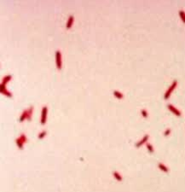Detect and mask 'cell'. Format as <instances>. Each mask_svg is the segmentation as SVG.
<instances>
[{
	"instance_id": "cell-1",
	"label": "cell",
	"mask_w": 185,
	"mask_h": 192,
	"mask_svg": "<svg viewBox=\"0 0 185 192\" xmlns=\"http://www.w3.org/2000/svg\"><path fill=\"white\" fill-rule=\"evenodd\" d=\"M33 112V106H32V107H30L28 109L24 110L23 113L21 114V115L20 119H19V121H20L21 123V122H23L25 120H27L28 121H30V120H32Z\"/></svg>"
},
{
	"instance_id": "cell-2",
	"label": "cell",
	"mask_w": 185,
	"mask_h": 192,
	"mask_svg": "<svg viewBox=\"0 0 185 192\" xmlns=\"http://www.w3.org/2000/svg\"><path fill=\"white\" fill-rule=\"evenodd\" d=\"M27 141V138L26 134H25V133H21L20 137H19L18 138H16L15 144H16L17 147H18L20 150H22L24 147V144H26Z\"/></svg>"
},
{
	"instance_id": "cell-3",
	"label": "cell",
	"mask_w": 185,
	"mask_h": 192,
	"mask_svg": "<svg viewBox=\"0 0 185 192\" xmlns=\"http://www.w3.org/2000/svg\"><path fill=\"white\" fill-rule=\"evenodd\" d=\"M177 85H178V81H177V80H174V81L172 82L171 85L167 89V91H165V95H164V98H165V100L169 99V97H170V96L171 95V93L173 92V91L175 90V88L177 87Z\"/></svg>"
},
{
	"instance_id": "cell-4",
	"label": "cell",
	"mask_w": 185,
	"mask_h": 192,
	"mask_svg": "<svg viewBox=\"0 0 185 192\" xmlns=\"http://www.w3.org/2000/svg\"><path fill=\"white\" fill-rule=\"evenodd\" d=\"M55 63H56L57 69L61 70L62 68V53L60 50L55 51Z\"/></svg>"
},
{
	"instance_id": "cell-5",
	"label": "cell",
	"mask_w": 185,
	"mask_h": 192,
	"mask_svg": "<svg viewBox=\"0 0 185 192\" xmlns=\"http://www.w3.org/2000/svg\"><path fill=\"white\" fill-rule=\"evenodd\" d=\"M47 114H48V107L47 106H44L42 108V113H41V125H44L47 120Z\"/></svg>"
},
{
	"instance_id": "cell-6",
	"label": "cell",
	"mask_w": 185,
	"mask_h": 192,
	"mask_svg": "<svg viewBox=\"0 0 185 192\" xmlns=\"http://www.w3.org/2000/svg\"><path fill=\"white\" fill-rule=\"evenodd\" d=\"M149 138V134H145L144 136L143 137V138H142L140 141H138V142L135 144L136 148H140V147H141V146H143V144H146L147 143H148Z\"/></svg>"
},
{
	"instance_id": "cell-7",
	"label": "cell",
	"mask_w": 185,
	"mask_h": 192,
	"mask_svg": "<svg viewBox=\"0 0 185 192\" xmlns=\"http://www.w3.org/2000/svg\"><path fill=\"white\" fill-rule=\"evenodd\" d=\"M167 109H168L169 110H170L171 112L172 113V114H174V115H176V116L180 117L182 115L181 111H180L179 109H177L176 107H174L173 105H171V104H168V105H167Z\"/></svg>"
},
{
	"instance_id": "cell-8",
	"label": "cell",
	"mask_w": 185,
	"mask_h": 192,
	"mask_svg": "<svg viewBox=\"0 0 185 192\" xmlns=\"http://www.w3.org/2000/svg\"><path fill=\"white\" fill-rule=\"evenodd\" d=\"M73 20H74V17H73V15H70V16L68 17V22H67V25H66L67 29H70V28H71V27L73 26Z\"/></svg>"
},
{
	"instance_id": "cell-9",
	"label": "cell",
	"mask_w": 185,
	"mask_h": 192,
	"mask_svg": "<svg viewBox=\"0 0 185 192\" xmlns=\"http://www.w3.org/2000/svg\"><path fill=\"white\" fill-rule=\"evenodd\" d=\"M158 167H159V170H161L162 172H169V168L167 167L165 164H163V163H159V164H158Z\"/></svg>"
},
{
	"instance_id": "cell-10",
	"label": "cell",
	"mask_w": 185,
	"mask_h": 192,
	"mask_svg": "<svg viewBox=\"0 0 185 192\" xmlns=\"http://www.w3.org/2000/svg\"><path fill=\"white\" fill-rule=\"evenodd\" d=\"M113 176H114V178L117 180V181H122V176L120 175V174L119 173V172H117V171H114V172H113Z\"/></svg>"
},
{
	"instance_id": "cell-11",
	"label": "cell",
	"mask_w": 185,
	"mask_h": 192,
	"mask_svg": "<svg viewBox=\"0 0 185 192\" xmlns=\"http://www.w3.org/2000/svg\"><path fill=\"white\" fill-rule=\"evenodd\" d=\"M113 94H114V96H115L116 98H118V99H123V98H124V95L121 92H119V91H114Z\"/></svg>"
},
{
	"instance_id": "cell-12",
	"label": "cell",
	"mask_w": 185,
	"mask_h": 192,
	"mask_svg": "<svg viewBox=\"0 0 185 192\" xmlns=\"http://www.w3.org/2000/svg\"><path fill=\"white\" fill-rule=\"evenodd\" d=\"M146 147H147V150H148V151H149V153L153 154L154 152V147H153V145L151 144H149V143H147Z\"/></svg>"
},
{
	"instance_id": "cell-13",
	"label": "cell",
	"mask_w": 185,
	"mask_h": 192,
	"mask_svg": "<svg viewBox=\"0 0 185 192\" xmlns=\"http://www.w3.org/2000/svg\"><path fill=\"white\" fill-rule=\"evenodd\" d=\"M179 15L181 20L183 21V23H185V11L184 10H179Z\"/></svg>"
},
{
	"instance_id": "cell-14",
	"label": "cell",
	"mask_w": 185,
	"mask_h": 192,
	"mask_svg": "<svg viewBox=\"0 0 185 192\" xmlns=\"http://www.w3.org/2000/svg\"><path fill=\"white\" fill-rule=\"evenodd\" d=\"M141 115H142V116L143 117V118H148L149 117V113H148V111L146 110V109H142L141 110Z\"/></svg>"
},
{
	"instance_id": "cell-15",
	"label": "cell",
	"mask_w": 185,
	"mask_h": 192,
	"mask_svg": "<svg viewBox=\"0 0 185 192\" xmlns=\"http://www.w3.org/2000/svg\"><path fill=\"white\" fill-rule=\"evenodd\" d=\"M46 134H47V131H41V132L39 133V136H38V137H39V139H43L44 137H45Z\"/></svg>"
},
{
	"instance_id": "cell-16",
	"label": "cell",
	"mask_w": 185,
	"mask_h": 192,
	"mask_svg": "<svg viewBox=\"0 0 185 192\" xmlns=\"http://www.w3.org/2000/svg\"><path fill=\"white\" fill-rule=\"evenodd\" d=\"M171 130L170 128H168V129L165 130V132H164V136H165V137H167V136H169V135L171 134Z\"/></svg>"
}]
</instances>
